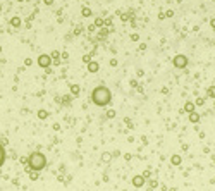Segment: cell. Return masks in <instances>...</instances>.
Instances as JSON below:
<instances>
[{"mask_svg":"<svg viewBox=\"0 0 215 191\" xmlns=\"http://www.w3.org/2000/svg\"><path fill=\"white\" fill-rule=\"evenodd\" d=\"M91 100L97 107H107L112 102V91L107 86H97L91 93Z\"/></svg>","mask_w":215,"mask_h":191,"instance_id":"obj_1","label":"cell"},{"mask_svg":"<svg viewBox=\"0 0 215 191\" xmlns=\"http://www.w3.org/2000/svg\"><path fill=\"white\" fill-rule=\"evenodd\" d=\"M26 164L30 165V169L40 172V171H43V169L47 167V157H45V153H41V152H33V153H30Z\"/></svg>","mask_w":215,"mask_h":191,"instance_id":"obj_2","label":"cell"},{"mask_svg":"<svg viewBox=\"0 0 215 191\" xmlns=\"http://www.w3.org/2000/svg\"><path fill=\"white\" fill-rule=\"evenodd\" d=\"M172 64H174L176 67L182 69V67L188 66V57H186V55H176L174 59H172Z\"/></svg>","mask_w":215,"mask_h":191,"instance_id":"obj_3","label":"cell"},{"mask_svg":"<svg viewBox=\"0 0 215 191\" xmlns=\"http://www.w3.org/2000/svg\"><path fill=\"white\" fill-rule=\"evenodd\" d=\"M50 64H52V57H50V55L43 53V55H40V57H38V66H40V67L48 69V66H50Z\"/></svg>","mask_w":215,"mask_h":191,"instance_id":"obj_4","label":"cell"},{"mask_svg":"<svg viewBox=\"0 0 215 191\" xmlns=\"http://www.w3.org/2000/svg\"><path fill=\"white\" fill-rule=\"evenodd\" d=\"M133 184L136 188H141L143 184H145V177H143V176H134L133 177Z\"/></svg>","mask_w":215,"mask_h":191,"instance_id":"obj_5","label":"cell"},{"mask_svg":"<svg viewBox=\"0 0 215 191\" xmlns=\"http://www.w3.org/2000/svg\"><path fill=\"white\" fill-rule=\"evenodd\" d=\"M5 157H7V155H5V148L2 146V143H0V167L5 164Z\"/></svg>","mask_w":215,"mask_h":191,"instance_id":"obj_6","label":"cell"},{"mask_svg":"<svg viewBox=\"0 0 215 191\" xmlns=\"http://www.w3.org/2000/svg\"><path fill=\"white\" fill-rule=\"evenodd\" d=\"M184 110H186V112H194V103H193V102H186V103H184Z\"/></svg>","mask_w":215,"mask_h":191,"instance_id":"obj_7","label":"cell"},{"mask_svg":"<svg viewBox=\"0 0 215 191\" xmlns=\"http://www.w3.org/2000/svg\"><path fill=\"white\" fill-rule=\"evenodd\" d=\"M98 67H100V66H98V62H89L88 64V71L89 72H97Z\"/></svg>","mask_w":215,"mask_h":191,"instance_id":"obj_8","label":"cell"},{"mask_svg":"<svg viewBox=\"0 0 215 191\" xmlns=\"http://www.w3.org/2000/svg\"><path fill=\"white\" fill-rule=\"evenodd\" d=\"M189 121H191V122H198V121H200V116H198L196 112H189Z\"/></svg>","mask_w":215,"mask_h":191,"instance_id":"obj_9","label":"cell"},{"mask_svg":"<svg viewBox=\"0 0 215 191\" xmlns=\"http://www.w3.org/2000/svg\"><path fill=\"white\" fill-rule=\"evenodd\" d=\"M207 93H208V97H210V98H215V86H210Z\"/></svg>","mask_w":215,"mask_h":191,"instance_id":"obj_10","label":"cell"},{"mask_svg":"<svg viewBox=\"0 0 215 191\" xmlns=\"http://www.w3.org/2000/svg\"><path fill=\"white\" fill-rule=\"evenodd\" d=\"M71 91L78 97V95H79V86H78V84H72V86H71Z\"/></svg>","mask_w":215,"mask_h":191,"instance_id":"obj_11","label":"cell"},{"mask_svg":"<svg viewBox=\"0 0 215 191\" xmlns=\"http://www.w3.org/2000/svg\"><path fill=\"white\" fill-rule=\"evenodd\" d=\"M172 164L179 165V164H181V157H179V155H174V157H172Z\"/></svg>","mask_w":215,"mask_h":191,"instance_id":"obj_12","label":"cell"},{"mask_svg":"<svg viewBox=\"0 0 215 191\" xmlns=\"http://www.w3.org/2000/svg\"><path fill=\"white\" fill-rule=\"evenodd\" d=\"M30 177H31L33 181H36V179H38V172H36V171H31V172H30Z\"/></svg>","mask_w":215,"mask_h":191,"instance_id":"obj_13","label":"cell"},{"mask_svg":"<svg viewBox=\"0 0 215 191\" xmlns=\"http://www.w3.org/2000/svg\"><path fill=\"white\" fill-rule=\"evenodd\" d=\"M12 24H14V26H21V19L14 17V19H12Z\"/></svg>","mask_w":215,"mask_h":191,"instance_id":"obj_14","label":"cell"},{"mask_svg":"<svg viewBox=\"0 0 215 191\" xmlns=\"http://www.w3.org/2000/svg\"><path fill=\"white\" fill-rule=\"evenodd\" d=\"M38 117H40V119H45V117H47V112H45V110H40V112H38Z\"/></svg>","mask_w":215,"mask_h":191,"instance_id":"obj_15","label":"cell"},{"mask_svg":"<svg viewBox=\"0 0 215 191\" xmlns=\"http://www.w3.org/2000/svg\"><path fill=\"white\" fill-rule=\"evenodd\" d=\"M83 16H86V17L91 16V11H89V9H83Z\"/></svg>","mask_w":215,"mask_h":191,"instance_id":"obj_16","label":"cell"},{"mask_svg":"<svg viewBox=\"0 0 215 191\" xmlns=\"http://www.w3.org/2000/svg\"><path fill=\"white\" fill-rule=\"evenodd\" d=\"M50 57H53V59H59V52H52V55H50Z\"/></svg>","mask_w":215,"mask_h":191,"instance_id":"obj_17","label":"cell"},{"mask_svg":"<svg viewBox=\"0 0 215 191\" xmlns=\"http://www.w3.org/2000/svg\"><path fill=\"white\" fill-rule=\"evenodd\" d=\"M203 102H205L203 98H198V100H196V105H201V103H203Z\"/></svg>","mask_w":215,"mask_h":191,"instance_id":"obj_18","label":"cell"}]
</instances>
